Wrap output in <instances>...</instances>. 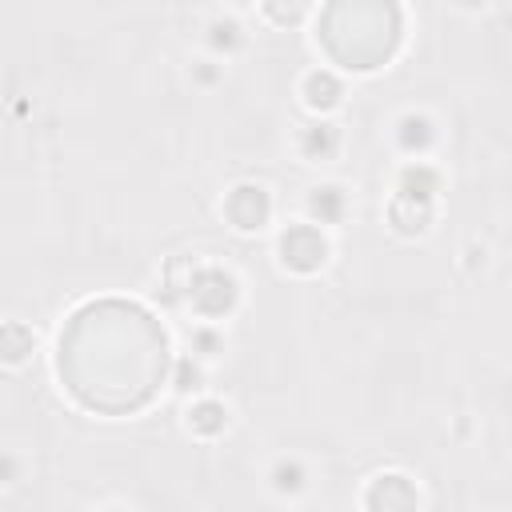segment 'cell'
<instances>
[{"mask_svg":"<svg viewBox=\"0 0 512 512\" xmlns=\"http://www.w3.org/2000/svg\"><path fill=\"white\" fill-rule=\"evenodd\" d=\"M168 368V332L136 300H88L64 320L56 372L68 396L96 416H132L148 408Z\"/></svg>","mask_w":512,"mask_h":512,"instance_id":"1","label":"cell"},{"mask_svg":"<svg viewBox=\"0 0 512 512\" xmlns=\"http://www.w3.org/2000/svg\"><path fill=\"white\" fill-rule=\"evenodd\" d=\"M436 188H440V176L432 168H424V164H416V168H408L400 176L392 208H388V220L396 224V232H424L428 228Z\"/></svg>","mask_w":512,"mask_h":512,"instance_id":"3","label":"cell"},{"mask_svg":"<svg viewBox=\"0 0 512 512\" xmlns=\"http://www.w3.org/2000/svg\"><path fill=\"white\" fill-rule=\"evenodd\" d=\"M276 476H280V480H276L280 488H300V468H280Z\"/></svg>","mask_w":512,"mask_h":512,"instance_id":"14","label":"cell"},{"mask_svg":"<svg viewBox=\"0 0 512 512\" xmlns=\"http://www.w3.org/2000/svg\"><path fill=\"white\" fill-rule=\"evenodd\" d=\"M400 144H404L408 152L428 148V144H432V124H428L424 116H404V120H400Z\"/></svg>","mask_w":512,"mask_h":512,"instance_id":"12","label":"cell"},{"mask_svg":"<svg viewBox=\"0 0 512 512\" xmlns=\"http://www.w3.org/2000/svg\"><path fill=\"white\" fill-rule=\"evenodd\" d=\"M336 144H340V136H336V128H332V124L304 128V136H300V148H304V156H308V160H324V156H332V152H336Z\"/></svg>","mask_w":512,"mask_h":512,"instance_id":"10","label":"cell"},{"mask_svg":"<svg viewBox=\"0 0 512 512\" xmlns=\"http://www.w3.org/2000/svg\"><path fill=\"white\" fill-rule=\"evenodd\" d=\"M188 428L200 432V436H220V432L228 428V412H224V404H216V400H200V404H192V408H188Z\"/></svg>","mask_w":512,"mask_h":512,"instance_id":"9","label":"cell"},{"mask_svg":"<svg viewBox=\"0 0 512 512\" xmlns=\"http://www.w3.org/2000/svg\"><path fill=\"white\" fill-rule=\"evenodd\" d=\"M224 212H228V220H232L236 228L252 232V228H264V224H268V216H272V200H268V192H264L260 184H240V188L228 192Z\"/></svg>","mask_w":512,"mask_h":512,"instance_id":"7","label":"cell"},{"mask_svg":"<svg viewBox=\"0 0 512 512\" xmlns=\"http://www.w3.org/2000/svg\"><path fill=\"white\" fill-rule=\"evenodd\" d=\"M24 352H32V332L12 320V324L4 328V360H8V364H20Z\"/></svg>","mask_w":512,"mask_h":512,"instance_id":"13","label":"cell"},{"mask_svg":"<svg viewBox=\"0 0 512 512\" xmlns=\"http://www.w3.org/2000/svg\"><path fill=\"white\" fill-rule=\"evenodd\" d=\"M364 508L368 512H416L420 508V496H416V484L400 472H384L368 484L364 492Z\"/></svg>","mask_w":512,"mask_h":512,"instance_id":"6","label":"cell"},{"mask_svg":"<svg viewBox=\"0 0 512 512\" xmlns=\"http://www.w3.org/2000/svg\"><path fill=\"white\" fill-rule=\"evenodd\" d=\"M188 300H192V308L204 312V316H228V312L236 308V300H240V288H236L232 272L208 264V268L192 272V280H188Z\"/></svg>","mask_w":512,"mask_h":512,"instance_id":"4","label":"cell"},{"mask_svg":"<svg viewBox=\"0 0 512 512\" xmlns=\"http://www.w3.org/2000/svg\"><path fill=\"white\" fill-rule=\"evenodd\" d=\"M340 96H344V88H340V80H336L332 72H308V80H304V100H308V108L328 112V108L340 104Z\"/></svg>","mask_w":512,"mask_h":512,"instance_id":"8","label":"cell"},{"mask_svg":"<svg viewBox=\"0 0 512 512\" xmlns=\"http://www.w3.org/2000/svg\"><path fill=\"white\" fill-rule=\"evenodd\" d=\"M320 44L324 52L352 68V72H372L380 64H388L400 48L404 24H400V8L384 4V0H340L328 4L320 12Z\"/></svg>","mask_w":512,"mask_h":512,"instance_id":"2","label":"cell"},{"mask_svg":"<svg viewBox=\"0 0 512 512\" xmlns=\"http://www.w3.org/2000/svg\"><path fill=\"white\" fill-rule=\"evenodd\" d=\"M280 260L284 268L292 272H316L324 268L328 260V240L316 224H292L284 236H280Z\"/></svg>","mask_w":512,"mask_h":512,"instance_id":"5","label":"cell"},{"mask_svg":"<svg viewBox=\"0 0 512 512\" xmlns=\"http://www.w3.org/2000/svg\"><path fill=\"white\" fill-rule=\"evenodd\" d=\"M308 208H312V216H320V224H332L344 216V192L340 188H316L308 196Z\"/></svg>","mask_w":512,"mask_h":512,"instance_id":"11","label":"cell"}]
</instances>
